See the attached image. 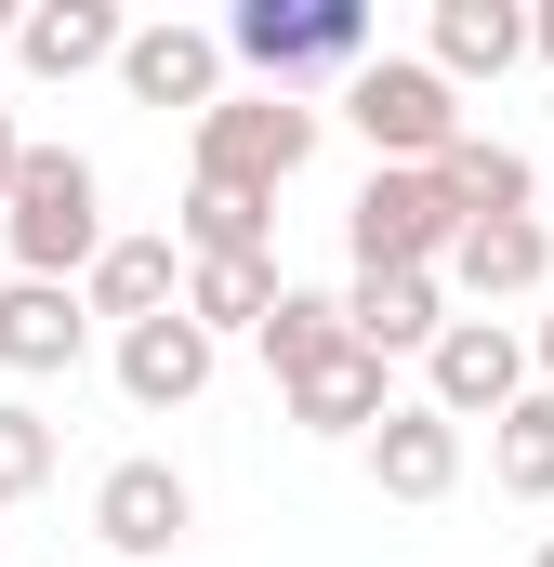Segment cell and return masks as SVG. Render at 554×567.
<instances>
[{
	"mask_svg": "<svg viewBox=\"0 0 554 567\" xmlns=\"http://www.w3.org/2000/svg\"><path fill=\"white\" fill-rule=\"evenodd\" d=\"M330 343H343V303H330V290H290V303L265 317V370H277V383H290V370H317Z\"/></svg>",
	"mask_w": 554,
	"mask_h": 567,
	"instance_id": "cell-22",
	"label": "cell"
},
{
	"mask_svg": "<svg viewBox=\"0 0 554 567\" xmlns=\"http://www.w3.org/2000/svg\"><path fill=\"white\" fill-rule=\"evenodd\" d=\"M542 185H554V158H542Z\"/></svg>",
	"mask_w": 554,
	"mask_h": 567,
	"instance_id": "cell-28",
	"label": "cell"
},
{
	"mask_svg": "<svg viewBox=\"0 0 554 567\" xmlns=\"http://www.w3.org/2000/svg\"><path fill=\"white\" fill-rule=\"evenodd\" d=\"M277 396H290V423H304V435H357V449H370L383 410H397V357H370V343L343 330V343H330L317 370H290Z\"/></svg>",
	"mask_w": 554,
	"mask_h": 567,
	"instance_id": "cell-8",
	"label": "cell"
},
{
	"mask_svg": "<svg viewBox=\"0 0 554 567\" xmlns=\"http://www.w3.org/2000/svg\"><path fill=\"white\" fill-rule=\"evenodd\" d=\"M225 53H238L265 93H304V80H357V66H370V13H357V0H238Z\"/></svg>",
	"mask_w": 554,
	"mask_h": 567,
	"instance_id": "cell-3",
	"label": "cell"
},
{
	"mask_svg": "<svg viewBox=\"0 0 554 567\" xmlns=\"http://www.w3.org/2000/svg\"><path fill=\"white\" fill-rule=\"evenodd\" d=\"M0 238H13V278H66L80 290L93 265H106V172H93L80 145H27Z\"/></svg>",
	"mask_w": 554,
	"mask_h": 567,
	"instance_id": "cell-1",
	"label": "cell"
},
{
	"mask_svg": "<svg viewBox=\"0 0 554 567\" xmlns=\"http://www.w3.org/2000/svg\"><path fill=\"white\" fill-rule=\"evenodd\" d=\"M370 488H383V502H449V488H462V423H449L435 396H397L383 435H370Z\"/></svg>",
	"mask_w": 554,
	"mask_h": 567,
	"instance_id": "cell-10",
	"label": "cell"
},
{
	"mask_svg": "<svg viewBox=\"0 0 554 567\" xmlns=\"http://www.w3.org/2000/svg\"><path fill=\"white\" fill-rule=\"evenodd\" d=\"M80 343H93V303H80L66 278H13L0 290V370H13V383L80 370Z\"/></svg>",
	"mask_w": 554,
	"mask_h": 567,
	"instance_id": "cell-11",
	"label": "cell"
},
{
	"mask_svg": "<svg viewBox=\"0 0 554 567\" xmlns=\"http://www.w3.org/2000/svg\"><path fill=\"white\" fill-rule=\"evenodd\" d=\"M422 66H435L449 93H462V80H502V66H529V13H515V0H435Z\"/></svg>",
	"mask_w": 554,
	"mask_h": 567,
	"instance_id": "cell-14",
	"label": "cell"
},
{
	"mask_svg": "<svg viewBox=\"0 0 554 567\" xmlns=\"http://www.w3.org/2000/svg\"><path fill=\"white\" fill-rule=\"evenodd\" d=\"M343 251H357V278H449V251H462L449 172H370L343 212Z\"/></svg>",
	"mask_w": 554,
	"mask_h": 567,
	"instance_id": "cell-4",
	"label": "cell"
},
{
	"mask_svg": "<svg viewBox=\"0 0 554 567\" xmlns=\"http://www.w3.org/2000/svg\"><path fill=\"white\" fill-rule=\"evenodd\" d=\"M489 475H502L515 502H554V383H542V396H515V410L489 423Z\"/></svg>",
	"mask_w": 554,
	"mask_h": 567,
	"instance_id": "cell-21",
	"label": "cell"
},
{
	"mask_svg": "<svg viewBox=\"0 0 554 567\" xmlns=\"http://www.w3.org/2000/svg\"><path fill=\"white\" fill-rule=\"evenodd\" d=\"M290 303V278H277V251H252V265H185V317L225 343V330H252L265 343V317Z\"/></svg>",
	"mask_w": 554,
	"mask_h": 567,
	"instance_id": "cell-19",
	"label": "cell"
},
{
	"mask_svg": "<svg viewBox=\"0 0 554 567\" xmlns=\"http://www.w3.org/2000/svg\"><path fill=\"white\" fill-rule=\"evenodd\" d=\"M529 357H542V383H554V290H542V330H529Z\"/></svg>",
	"mask_w": 554,
	"mask_h": 567,
	"instance_id": "cell-25",
	"label": "cell"
},
{
	"mask_svg": "<svg viewBox=\"0 0 554 567\" xmlns=\"http://www.w3.org/2000/svg\"><path fill=\"white\" fill-rule=\"evenodd\" d=\"M529 567H554V542H542V555H529Z\"/></svg>",
	"mask_w": 554,
	"mask_h": 567,
	"instance_id": "cell-27",
	"label": "cell"
},
{
	"mask_svg": "<svg viewBox=\"0 0 554 567\" xmlns=\"http://www.w3.org/2000/svg\"><path fill=\"white\" fill-rule=\"evenodd\" d=\"M13 53H27V80H80V66H120L133 27H120L106 0H40V13L13 27Z\"/></svg>",
	"mask_w": 554,
	"mask_h": 567,
	"instance_id": "cell-16",
	"label": "cell"
},
{
	"mask_svg": "<svg viewBox=\"0 0 554 567\" xmlns=\"http://www.w3.org/2000/svg\"><path fill=\"white\" fill-rule=\"evenodd\" d=\"M185 528H198V488H185L172 462H106V475H93V542H106V555L158 567Z\"/></svg>",
	"mask_w": 554,
	"mask_h": 567,
	"instance_id": "cell-7",
	"label": "cell"
},
{
	"mask_svg": "<svg viewBox=\"0 0 554 567\" xmlns=\"http://www.w3.org/2000/svg\"><path fill=\"white\" fill-rule=\"evenodd\" d=\"M120 396L133 410H198L212 396V330L172 303V317H145V330H120Z\"/></svg>",
	"mask_w": 554,
	"mask_h": 567,
	"instance_id": "cell-13",
	"label": "cell"
},
{
	"mask_svg": "<svg viewBox=\"0 0 554 567\" xmlns=\"http://www.w3.org/2000/svg\"><path fill=\"white\" fill-rule=\"evenodd\" d=\"M422 396H435L449 423H502L515 396H542V357H529V330H502V317H449V343L422 357Z\"/></svg>",
	"mask_w": 554,
	"mask_h": 567,
	"instance_id": "cell-6",
	"label": "cell"
},
{
	"mask_svg": "<svg viewBox=\"0 0 554 567\" xmlns=\"http://www.w3.org/2000/svg\"><path fill=\"white\" fill-rule=\"evenodd\" d=\"M343 120L370 145V172H435V158L462 145V93H449L422 53H370V66L343 80Z\"/></svg>",
	"mask_w": 554,
	"mask_h": 567,
	"instance_id": "cell-2",
	"label": "cell"
},
{
	"mask_svg": "<svg viewBox=\"0 0 554 567\" xmlns=\"http://www.w3.org/2000/svg\"><path fill=\"white\" fill-rule=\"evenodd\" d=\"M252 251H277V198L185 185V265H252Z\"/></svg>",
	"mask_w": 554,
	"mask_h": 567,
	"instance_id": "cell-20",
	"label": "cell"
},
{
	"mask_svg": "<svg viewBox=\"0 0 554 567\" xmlns=\"http://www.w3.org/2000/svg\"><path fill=\"white\" fill-rule=\"evenodd\" d=\"M53 488V423L27 396H0V502H40Z\"/></svg>",
	"mask_w": 554,
	"mask_h": 567,
	"instance_id": "cell-23",
	"label": "cell"
},
{
	"mask_svg": "<svg viewBox=\"0 0 554 567\" xmlns=\"http://www.w3.org/2000/svg\"><path fill=\"white\" fill-rule=\"evenodd\" d=\"M304 158H317V106H304V93H225V106L198 120V185L277 198Z\"/></svg>",
	"mask_w": 554,
	"mask_h": 567,
	"instance_id": "cell-5",
	"label": "cell"
},
{
	"mask_svg": "<svg viewBox=\"0 0 554 567\" xmlns=\"http://www.w3.org/2000/svg\"><path fill=\"white\" fill-rule=\"evenodd\" d=\"M120 93H133V106H185V120H212V106H225V40L158 13V27H133V53H120Z\"/></svg>",
	"mask_w": 554,
	"mask_h": 567,
	"instance_id": "cell-9",
	"label": "cell"
},
{
	"mask_svg": "<svg viewBox=\"0 0 554 567\" xmlns=\"http://www.w3.org/2000/svg\"><path fill=\"white\" fill-rule=\"evenodd\" d=\"M449 290H462L475 317H489V303H529V290H554V225H542V212H515V225H462Z\"/></svg>",
	"mask_w": 554,
	"mask_h": 567,
	"instance_id": "cell-12",
	"label": "cell"
},
{
	"mask_svg": "<svg viewBox=\"0 0 554 567\" xmlns=\"http://www.w3.org/2000/svg\"><path fill=\"white\" fill-rule=\"evenodd\" d=\"M529 53H542V66H554V0H542V13H529Z\"/></svg>",
	"mask_w": 554,
	"mask_h": 567,
	"instance_id": "cell-26",
	"label": "cell"
},
{
	"mask_svg": "<svg viewBox=\"0 0 554 567\" xmlns=\"http://www.w3.org/2000/svg\"><path fill=\"white\" fill-rule=\"evenodd\" d=\"M13 172H27V133H13V106H0V212H13Z\"/></svg>",
	"mask_w": 554,
	"mask_h": 567,
	"instance_id": "cell-24",
	"label": "cell"
},
{
	"mask_svg": "<svg viewBox=\"0 0 554 567\" xmlns=\"http://www.w3.org/2000/svg\"><path fill=\"white\" fill-rule=\"evenodd\" d=\"M435 172H449L462 225H515V212H542V158H515V145H489V133H462Z\"/></svg>",
	"mask_w": 554,
	"mask_h": 567,
	"instance_id": "cell-18",
	"label": "cell"
},
{
	"mask_svg": "<svg viewBox=\"0 0 554 567\" xmlns=\"http://www.w3.org/2000/svg\"><path fill=\"white\" fill-rule=\"evenodd\" d=\"M343 330L370 357H435L449 343V278H357L343 290Z\"/></svg>",
	"mask_w": 554,
	"mask_h": 567,
	"instance_id": "cell-15",
	"label": "cell"
},
{
	"mask_svg": "<svg viewBox=\"0 0 554 567\" xmlns=\"http://www.w3.org/2000/svg\"><path fill=\"white\" fill-rule=\"evenodd\" d=\"M80 303H93V317H120V330H145V317H172V303H185V251H172V238H106V265L80 278Z\"/></svg>",
	"mask_w": 554,
	"mask_h": 567,
	"instance_id": "cell-17",
	"label": "cell"
}]
</instances>
